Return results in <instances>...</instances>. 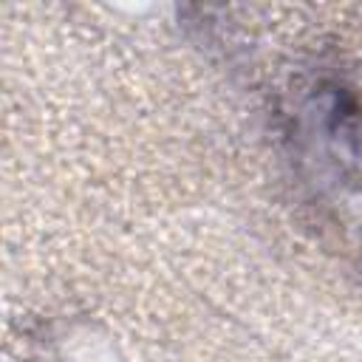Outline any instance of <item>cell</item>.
Returning a JSON list of instances; mask_svg holds the SVG:
<instances>
[{
  "label": "cell",
  "mask_w": 362,
  "mask_h": 362,
  "mask_svg": "<svg viewBox=\"0 0 362 362\" xmlns=\"http://www.w3.org/2000/svg\"><path fill=\"white\" fill-rule=\"evenodd\" d=\"M297 161L331 189L362 187V96L337 74L305 79L286 113Z\"/></svg>",
  "instance_id": "6da1fadb"
}]
</instances>
